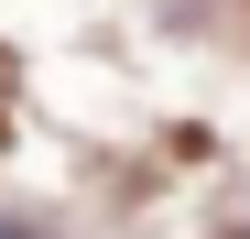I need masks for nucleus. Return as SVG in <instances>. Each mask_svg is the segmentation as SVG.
Listing matches in <instances>:
<instances>
[{
  "label": "nucleus",
  "instance_id": "1",
  "mask_svg": "<svg viewBox=\"0 0 250 239\" xmlns=\"http://www.w3.org/2000/svg\"><path fill=\"white\" fill-rule=\"evenodd\" d=\"M0 239H44V228H11V218H0Z\"/></svg>",
  "mask_w": 250,
  "mask_h": 239
}]
</instances>
